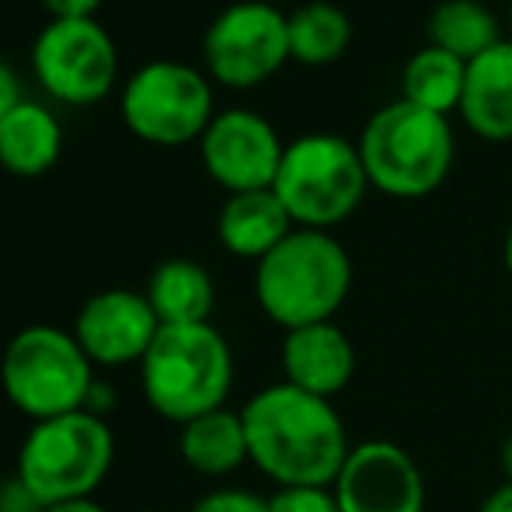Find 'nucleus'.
I'll return each instance as SVG.
<instances>
[{
	"mask_svg": "<svg viewBox=\"0 0 512 512\" xmlns=\"http://www.w3.org/2000/svg\"><path fill=\"white\" fill-rule=\"evenodd\" d=\"M115 460V436L95 411H70L28 429L18 450V481L42 509L81 502L102 488Z\"/></svg>",
	"mask_w": 512,
	"mask_h": 512,
	"instance_id": "obj_5",
	"label": "nucleus"
},
{
	"mask_svg": "<svg viewBox=\"0 0 512 512\" xmlns=\"http://www.w3.org/2000/svg\"><path fill=\"white\" fill-rule=\"evenodd\" d=\"M28 63L39 88L60 105H98L119 81V49L98 18L49 21Z\"/></svg>",
	"mask_w": 512,
	"mask_h": 512,
	"instance_id": "obj_10",
	"label": "nucleus"
},
{
	"mask_svg": "<svg viewBox=\"0 0 512 512\" xmlns=\"http://www.w3.org/2000/svg\"><path fill=\"white\" fill-rule=\"evenodd\" d=\"M143 512H161V509H143Z\"/></svg>",
	"mask_w": 512,
	"mask_h": 512,
	"instance_id": "obj_32",
	"label": "nucleus"
},
{
	"mask_svg": "<svg viewBox=\"0 0 512 512\" xmlns=\"http://www.w3.org/2000/svg\"><path fill=\"white\" fill-rule=\"evenodd\" d=\"M331 492L342 512H425L422 467L391 439L352 446Z\"/></svg>",
	"mask_w": 512,
	"mask_h": 512,
	"instance_id": "obj_12",
	"label": "nucleus"
},
{
	"mask_svg": "<svg viewBox=\"0 0 512 512\" xmlns=\"http://www.w3.org/2000/svg\"><path fill=\"white\" fill-rule=\"evenodd\" d=\"M178 450L196 474H206V478L234 474L244 460H251L241 411L216 408L185 422L182 436H178Z\"/></svg>",
	"mask_w": 512,
	"mask_h": 512,
	"instance_id": "obj_18",
	"label": "nucleus"
},
{
	"mask_svg": "<svg viewBox=\"0 0 512 512\" xmlns=\"http://www.w3.org/2000/svg\"><path fill=\"white\" fill-rule=\"evenodd\" d=\"M464 81H467L464 60H457V56L443 53L436 46H422L418 53L408 56L405 70H401V98L408 105L450 119L453 112H460Z\"/></svg>",
	"mask_w": 512,
	"mask_h": 512,
	"instance_id": "obj_21",
	"label": "nucleus"
},
{
	"mask_svg": "<svg viewBox=\"0 0 512 512\" xmlns=\"http://www.w3.org/2000/svg\"><path fill=\"white\" fill-rule=\"evenodd\" d=\"M147 300L161 324H206L216 304V286L199 262L168 258L150 276Z\"/></svg>",
	"mask_w": 512,
	"mask_h": 512,
	"instance_id": "obj_19",
	"label": "nucleus"
},
{
	"mask_svg": "<svg viewBox=\"0 0 512 512\" xmlns=\"http://www.w3.org/2000/svg\"><path fill=\"white\" fill-rule=\"evenodd\" d=\"M161 331L147 293L102 290L84 300L74 321V338L95 366H126L147 356Z\"/></svg>",
	"mask_w": 512,
	"mask_h": 512,
	"instance_id": "obj_13",
	"label": "nucleus"
},
{
	"mask_svg": "<svg viewBox=\"0 0 512 512\" xmlns=\"http://www.w3.org/2000/svg\"><path fill=\"white\" fill-rule=\"evenodd\" d=\"M460 119L488 143L512 140V39H502L467 63Z\"/></svg>",
	"mask_w": 512,
	"mask_h": 512,
	"instance_id": "obj_15",
	"label": "nucleus"
},
{
	"mask_svg": "<svg viewBox=\"0 0 512 512\" xmlns=\"http://www.w3.org/2000/svg\"><path fill=\"white\" fill-rule=\"evenodd\" d=\"M147 405L168 422H192L223 408L234 387V352L213 324H161L140 359Z\"/></svg>",
	"mask_w": 512,
	"mask_h": 512,
	"instance_id": "obj_4",
	"label": "nucleus"
},
{
	"mask_svg": "<svg viewBox=\"0 0 512 512\" xmlns=\"http://www.w3.org/2000/svg\"><path fill=\"white\" fill-rule=\"evenodd\" d=\"M286 143L279 140L276 126L251 108H227L216 112L209 129L199 140L206 175L227 196L237 192H262L276 185Z\"/></svg>",
	"mask_w": 512,
	"mask_h": 512,
	"instance_id": "obj_11",
	"label": "nucleus"
},
{
	"mask_svg": "<svg viewBox=\"0 0 512 512\" xmlns=\"http://www.w3.org/2000/svg\"><path fill=\"white\" fill-rule=\"evenodd\" d=\"M269 512H342L331 488H279Z\"/></svg>",
	"mask_w": 512,
	"mask_h": 512,
	"instance_id": "obj_23",
	"label": "nucleus"
},
{
	"mask_svg": "<svg viewBox=\"0 0 512 512\" xmlns=\"http://www.w3.org/2000/svg\"><path fill=\"white\" fill-rule=\"evenodd\" d=\"M425 28H429V46L443 49L464 63L478 60L481 53H488L506 39L492 7H485L481 0H439Z\"/></svg>",
	"mask_w": 512,
	"mask_h": 512,
	"instance_id": "obj_20",
	"label": "nucleus"
},
{
	"mask_svg": "<svg viewBox=\"0 0 512 512\" xmlns=\"http://www.w3.org/2000/svg\"><path fill=\"white\" fill-rule=\"evenodd\" d=\"M0 387L21 415L46 422L70 411H88L95 391V363L81 349L74 331L28 324L4 345Z\"/></svg>",
	"mask_w": 512,
	"mask_h": 512,
	"instance_id": "obj_6",
	"label": "nucleus"
},
{
	"mask_svg": "<svg viewBox=\"0 0 512 512\" xmlns=\"http://www.w3.org/2000/svg\"><path fill=\"white\" fill-rule=\"evenodd\" d=\"M203 60L209 81L234 91L258 88L290 60V21L269 0H237L209 21Z\"/></svg>",
	"mask_w": 512,
	"mask_h": 512,
	"instance_id": "obj_9",
	"label": "nucleus"
},
{
	"mask_svg": "<svg viewBox=\"0 0 512 512\" xmlns=\"http://www.w3.org/2000/svg\"><path fill=\"white\" fill-rule=\"evenodd\" d=\"M509 39H512V4H509Z\"/></svg>",
	"mask_w": 512,
	"mask_h": 512,
	"instance_id": "obj_31",
	"label": "nucleus"
},
{
	"mask_svg": "<svg viewBox=\"0 0 512 512\" xmlns=\"http://www.w3.org/2000/svg\"><path fill=\"white\" fill-rule=\"evenodd\" d=\"M241 418L251 464L279 488H331L352 450L335 405L286 380L258 391Z\"/></svg>",
	"mask_w": 512,
	"mask_h": 512,
	"instance_id": "obj_1",
	"label": "nucleus"
},
{
	"mask_svg": "<svg viewBox=\"0 0 512 512\" xmlns=\"http://www.w3.org/2000/svg\"><path fill=\"white\" fill-rule=\"evenodd\" d=\"M105 0H42L53 21H74V18H95Z\"/></svg>",
	"mask_w": 512,
	"mask_h": 512,
	"instance_id": "obj_25",
	"label": "nucleus"
},
{
	"mask_svg": "<svg viewBox=\"0 0 512 512\" xmlns=\"http://www.w3.org/2000/svg\"><path fill=\"white\" fill-rule=\"evenodd\" d=\"M502 258H506V269H509V276H512V227H509V234H506V248H502Z\"/></svg>",
	"mask_w": 512,
	"mask_h": 512,
	"instance_id": "obj_30",
	"label": "nucleus"
},
{
	"mask_svg": "<svg viewBox=\"0 0 512 512\" xmlns=\"http://www.w3.org/2000/svg\"><path fill=\"white\" fill-rule=\"evenodd\" d=\"M63 154V126L42 102L21 98L0 122V168L14 178H39Z\"/></svg>",
	"mask_w": 512,
	"mask_h": 512,
	"instance_id": "obj_17",
	"label": "nucleus"
},
{
	"mask_svg": "<svg viewBox=\"0 0 512 512\" xmlns=\"http://www.w3.org/2000/svg\"><path fill=\"white\" fill-rule=\"evenodd\" d=\"M370 178L352 140L338 133H304L286 143L272 192L293 223L304 230H331L363 203Z\"/></svg>",
	"mask_w": 512,
	"mask_h": 512,
	"instance_id": "obj_7",
	"label": "nucleus"
},
{
	"mask_svg": "<svg viewBox=\"0 0 512 512\" xmlns=\"http://www.w3.org/2000/svg\"><path fill=\"white\" fill-rule=\"evenodd\" d=\"M42 512H105L95 499H81V502H63V506H49Z\"/></svg>",
	"mask_w": 512,
	"mask_h": 512,
	"instance_id": "obj_28",
	"label": "nucleus"
},
{
	"mask_svg": "<svg viewBox=\"0 0 512 512\" xmlns=\"http://www.w3.org/2000/svg\"><path fill=\"white\" fill-rule=\"evenodd\" d=\"M349 290L352 258L328 230L297 227L255 269L258 307L286 331L331 321Z\"/></svg>",
	"mask_w": 512,
	"mask_h": 512,
	"instance_id": "obj_2",
	"label": "nucleus"
},
{
	"mask_svg": "<svg viewBox=\"0 0 512 512\" xmlns=\"http://www.w3.org/2000/svg\"><path fill=\"white\" fill-rule=\"evenodd\" d=\"M192 512H269V499H258L244 488H216L203 495Z\"/></svg>",
	"mask_w": 512,
	"mask_h": 512,
	"instance_id": "obj_24",
	"label": "nucleus"
},
{
	"mask_svg": "<svg viewBox=\"0 0 512 512\" xmlns=\"http://www.w3.org/2000/svg\"><path fill=\"white\" fill-rule=\"evenodd\" d=\"M370 189L391 199H425L450 178L457 140L450 119L405 98L377 108L356 140Z\"/></svg>",
	"mask_w": 512,
	"mask_h": 512,
	"instance_id": "obj_3",
	"label": "nucleus"
},
{
	"mask_svg": "<svg viewBox=\"0 0 512 512\" xmlns=\"http://www.w3.org/2000/svg\"><path fill=\"white\" fill-rule=\"evenodd\" d=\"M283 370L286 384L331 401L356 373V349L335 321L293 328L283 342Z\"/></svg>",
	"mask_w": 512,
	"mask_h": 512,
	"instance_id": "obj_14",
	"label": "nucleus"
},
{
	"mask_svg": "<svg viewBox=\"0 0 512 512\" xmlns=\"http://www.w3.org/2000/svg\"><path fill=\"white\" fill-rule=\"evenodd\" d=\"M502 471H506V481H512V436L502 443Z\"/></svg>",
	"mask_w": 512,
	"mask_h": 512,
	"instance_id": "obj_29",
	"label": "nucleus"
},
{
	"mask_svg": "<svg viewBox=\"0 0 512 512\" xmlns=\"http://www.w3.org/2000/svg\"><path fill=\"white\" fill-rule=\"evenodd\" d=\"M478 512H512V481H506V485H499L492 495H488L485 502H481Z\"/></svg>",
	"mask_w": 512,
	"mask_h": 512,
	"instance_id": "obj_27",
	"label": "nucleus"
},
{
	"mask_svg": "<svg viewBox=\"0 0 512 512\" xmlns=\"http://www.w3.org/2000/svg\"><path fill=\"white\" fill-rule=\"evenodd\" d=\"M18 102H21V81H18V74H14L11 63L0 56V122H4V115Z\"/></svg>",
	"mask_w": 512,
	"mask_h": 512,
	"instance_id": "obj_26",
	"label": "nucleus"
},
{
	"mask_svg": "<svg viewBox=\"0 0 512 512\" xmlns=\"http://www.w3.org/2000/svg\"><path fill=\"white\" fill-rule=\"evenodd\" d=\"M293 230H297V223L272 189L227 196L220 216H216V237L223 248L237 258H251V262H262Z\"/></svg>",
	"mask_w": 512,
	"mask_h": 512,
	"instance_id": "obj_16",
	"label": "nucleus"
},
{
	"mask_svg": "<svg viewBox=\"0 0 512 512\" xmlns=\"http://www.w3.org/2000/svg\"><path fill=\"white\" fill-rule=\"evenodd\" d=\"M119 112L129 133L150 147L199 143L216 119L213 81L182 60H150L126 81Z\"/></svg>",
	"mask_w": 512,
	"mask_h": 512,
	"instance_id": "obj_8",
	"label": "nucleus"
},
{
	"mask_svg": "<svg viewBox=\"0 0 512 512\" xmlns=\"http://www.w3.org/2000/svg\"><path fill=\"white\" fill-rule=\"evenodd\" d=\"M286 21H290V60L304 67H328L349 53L352 21L331 0H307L293 14H286Z\"/></svg>",
	"mask_w": 512,
	"mask_h": 512,
	"instance_id": "obj_22",
	"label": "nucleus"
}]
</instances>
